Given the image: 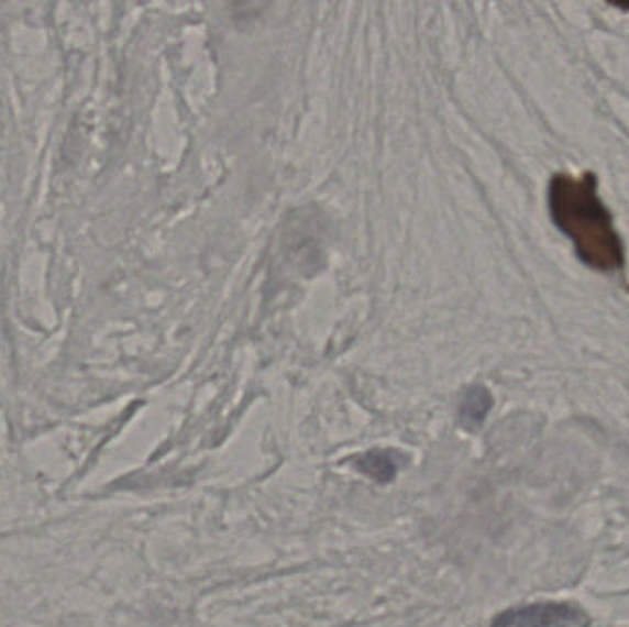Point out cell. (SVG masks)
Here are the masks:
<instances>
[{
  "instance_id": "obj_3",
  "label": "cell",
  "mask_w": 629,
  "mask_h": 627,
  "mask_svg": "<svg viewBox=\"0 0 629 627\" xmlns=\"http://www.w3.org/2000/svg\"><path fill=\"white\" fill-rule=\"evenodd\" d=\"M494 407V398L492 394L484 387H473L464 394L461 402V421L467 429H475V427L483 426L489 410Z\"/></svg>"
},
{
  "instance_id": "obj_4",
  "label": "cell",
  "mask_w": 629,
  "mask_h": 627,
  "mask_svg": "<svg viewBox=\"0 0 629 627\" xmlns=\"http://www.w3.org/2000/svg\"><path fill=\"white\" fill-rule=\"evenodd\" d=\"M357 470L372 481L388 482L393 481L394 475H396L398 462L390 451L377 449V451H368L357 460Z\"/></svg>"
},
{
  "instance_id": "obj_1",
  "label": "cell",
  "mask_w": 629,
  "mask_h": 627,
  "mask_svg": "<svg viewBox=\"0 0 629 627\" xmlns=\"http://www.w3.org/2000/svg\"><path fill=\"white\" fill-rule=\"evenodd\" d=\"M552 221L573 241L578 258L591 270L615 273L626 256L613 216L598 196L593 174H558L549 186Z\"/></svg>"
},
{
  "instance_id": "obj_5",
  "label": "cell",
  "mask_w": 629,
  "mask_h": 627,
  "mask_svg": "<svg viewBox=\"0 0 629 627\" xmlns=\"http://www.w3.org/2000/svg\"><path fill=\"white\" fill-rule=\"evenodd\" d=\"M615 7L620 8V10H629V2H617Z\"/></svg>"
},
{
  "instance_id": "obj_2",
  "label": "cell",
  "mask_w": 629,
  "mask_h": 627,
  "mask_svg": "<svg viewBox=\"0 0 629 627\" xmlns=\"http://www.w3.org/2000/svg\"><path fill=\"white\" fill-rule=\"evenodd\" d=\"M584 610L567 604H538L506 610L494 627H587Z\"/></svg>"
}]
</instances>
